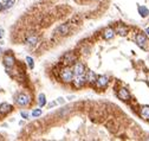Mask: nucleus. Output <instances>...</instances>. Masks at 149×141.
I'll return each mask as SVG.
<instances>
[{
    "mask_svg": "<svg viewBox=\"0 0 149 141\" xmlns=\"http://www.w3.org/2000/svg\"><path fill=\"white\" fill-rule=\"evenodd\" d=\"M59 77L62 80V82L64 83H71L73 80V70L69 67L63 68L59 71Z\"/></svg>",
    "mask_w": 149,
    "mask_h": 141,
    "instance_id": "nucleus-1",
    "label": "nucleus"
},
{
    "mask_svg": "<svg viewBox=\"0 0 149 141\" xmlns=\"http://www.w3.org/2000/svg\"><path fill=\"white\" fill-rule=\"evenodd\" d=\"M16 103L19 107H26L31 103V96L27 93H20L16 96Z\"/></svg>",
    "mask_w": 149,
    "mask_h": 141,
    "instance_id": "nucleus-2",
    "label": "nucleus"
},
{
    "mask_svg": "<svg viewBox=\"0 0 149 141\" xmlns=\"http://www.w3.org/2000/svg\"><path fill=\"white\" fill-rule=\"evenodd\" d=\"M72 83L76 88H82L84 87V84L86 83V76L85 75H74L73 76V80H72Z\"/></svg>",
    "mask_w": 149,
    "mask_h": 141,
    "instance_id": "nucleus-3",
    "label": "nucleus"
},
{
    "mask_svg": "<svg viewBox=\"0 0 149 141\" xmlns=\"http://www.w3.org/2000/svg\"><path fill=\"white\" fill-rule=\"evenodd\" d=\"M3 62H4V64H5V67L10 69V68H12V67L14 65V63H16V58H14V56H13V55L7 54V55H5V56H4Z\"/></svg>",
    "mask_w": 149,
    "mask_h": 141,
    "instance_id": "nucleus-4",
    "label": "nucleus"
},
{
    "mask_svg": "<svg viewBox=\"0 0 149 141\" xmlns=\"http://www.w3.org/2000/svg\"><path fill=\"white\" fill-rule=\"evenodd\" d=\"M73 70V76L74 75H85V65L82 62H77L72 68Z\"/></svg>",
    "mask_w": 149,
    "mask_h": 141,
    "instance_id": "nucleus-5",
    "label": "nucleus"
},
{
    "mask_svg": "<svg viewBox=\"0 0 149 141\" xmlns=\"http://www.w3.org/2000/svg\"><path fill=\"white\" fill-rule=\"evenodd\" d=\"M117 97L122 101H129L131 98V95L129 93V90H127L126 88H121L120 90L117 91Z\"/></svg>",
    "mask_w": 149,
    "mask_h": 141,
    "instance_id": "nucleus-6",
    "label": "nucleus"
},
{
    "mask_svg": "<svg viewBox=\"0 0 149 141\" xmlns=\"http://www.w3.org/2000/svg\"><path fill=\"white\" fill-rule=\"evenodd\" d=\"M55 32L57 34H59V36H65V34H68L70 32V25L69 24H60L59 26L56 29Z\"/></svg>",
    "mask_w": 149,
    "mask_h": 141,
    "instance_id": "nucleus-7",
    "label": "nucleus"
},
{
    "mask_svg": "<svg viewBox=\"0 0 149 141\" xmlns=\"http://www.w3.org/2000/svg\"><path fill=\"white\" fill-rule=\"evenodd\" d=\"M135 41H136V44H137L141 49H143V50L146 49V44H147V38H146V36H143V34L139 33L137 36H136Z\"/></svg>",
    "mask_w": 149,
    "mask_h": 141,
    "instance_id": "nucleus-8",
    "label": "nucleus"
},
{
    "mask_svg": "<svg viewBox=\"0 0 149 141\" xmlns=\"http://www.w3.org/2000/svg\"><path fill=\"white\" fill-rule=\"evenodd\" d=\"M109 83V78L107 76H98L97 80H96V85L98 88H105Z\"/></svg>",
    "mask_w": 149,
    "mask_h": 141,
    "instance_id": "nucleus-9",
    "label": "nucleus"
},
{
    "mask_svg": "<svg viewBox=\"0 0 149 141\" xmlns=\"http://www.w3.org/2000/svg\"><path fill=\"white\" fill-rule=\"evenodd\" d=\"M74 61H76V56H74L73 52H68L63 57V64H66V65H70V64L74 63Z\"/></svg>",
    "mask_w": 149,
    "mask_h": 141,
    "instance_id": "nucleus-10",
    "label": "nucleus"
},
{
    "mask_svg": "<svg viewBox=\"0 0 149 141\" xmlns=\"http://www.w3.org/2000/svg\"><path fill=\"white\" fill-rule=\"evenodd\" d=\"M114 36H115V30H113V29H107L104 32H103V38L105 41H110V39H113L114 38Z\"/></svg>",
    "mask_w": 149,
    "mask_h": 141,
    "instance_id": "nucleus-11",
    "label": "nucleus"
},
{
    "mask_svg": "<svg viewBox=\"0 0 149 141\" xmlns=\"http://www.w3.org/2000/svg\"><path fill=\"white\" fill-rule=\"evenodd\" d=\"M12 110V106L11 105H8L7 102H4V103H1L0 105V114H7V113H10Z\"/></svg>",
    "mask_w": 149,
    "mask_h": 141,
    "instance_id": "nucleus-12",
    "label": "nucleus"
},
{
    "mask_svg": "<svg viewBox=\"0 0 149 141\" xmlns=\"http://www.w3.org/2000/svg\"><path fill=\"white\" fill-rule=\"evenodd\" d=\"M25 43H26L27 45H30V46H33V45H36L37 43H38V37L31 34L25 39Z\"/></svg>",
    "mask_w": 149,
    "mask_h": 141,
    "instance_id": "nucleus-13",
    "label": "nucleus"
},
{
    "mask_svg": "<svg viewBox=\"0 0 149 141\" xmlns=\"http://www.w3.org/2000/svg\"><path fill=\"white\" fill-rule=\"evenodd\" d=\"M137 11H139V13L142 18H146L149 16V10L146 7V6H142V5H139L137 6Z\"/></svg>",
    "mask_w": 149,
    "mask_h": 141,
    "instance_id": "nucleus-14",
    "label": "nucleus"
},
{
    "mask_svg": "<svg viewBox=\"0 0 149 141\" xmlns=\"http://www.w3.org/2000/svg\"><path fill=\"white\" fill-rule=\"evenodd\" d=\"M96 80H97L96 74L94 71H88V74H86V82H89L90 84H94L96 83Z\"/></svg>",
    "mask_w": 149,
    "mask_h": 141,
    "instance_id": "nucleus-15",
    "label": "nucleus"
},
{
    "mask_svg": "<svg viewBox=\"0 0 149 141\" xmlns=\"http://www.w3.org/2000/svg\"><path fill=\"white\" fill-rule=\"evenodd\" d=\"M140 114H141V116H142L143 119L148 120V119H149V106H144V107H142V108H141Z\"/></svg>",
    "mask_w": 149,
    "mask_h": 141,
    "instance_id": "nucleus-16",
    "label": "nucleus"
},
{
    "mask_svg": "<svg viewBox=\"0 0 149 141\" xmlns=\"http://www.w3.org/2000/svg\"><path fill=\"white\" fill-rule=\"evenodd\" d=\"M115 32H117L118 34H121V36H126L127 33H128V29L126 28V26H117L116 28V30H115Z\"/></svg>",
    "mask_w": 149,
    "mask_h": 141,
    "instance_id": "nucleus-17",
    "label": "nucleus"
},
{
    "mask_svg": "<svg viewBox=\"0 0 149 141\" xmlns=\"http://www.w3.org/2000/svg\"><path fill=\"white\" fill-rule=\"evenodd\" d=\"M14 3H16V0H7V1L5 3V4H1V10H8V8H11L12 6L14 5Z\"/></svg>",
    "mask_w": 149,
    "mask_h": 141,
    "instance_id": "nucleus-18",
    "label": "nucleus"
},
{
    "mask_svg": "<svg viewBox=\"0 0 149 141\" xmlns=\"http://www.w3.org/2000/svg\"><path fill=\"white\" fill-rule=\"evenodd\" d=\"M38 105H39V107H44L46 105V96L44 94H39V96H38Z\"/></svg>",
    "mask_w": 149,
    "mask_h": 141,
    "instance_id": "nucleus-19",
    "label": "nucleus"
},
{
    "mask_svg": "<svg viewBox=\"0 0 149 141\" xmlns=\"http://www.w3.org/2000/svg\"><path fill=\"white\" fill-rule=\"evenodd\" d=\"M40 115H42V109L40 108H37V109H34L32 111V116L33 118H38V116H40Z\"/></svg>",
    "mask_w": 149,
    "mask_h": 141,
    "instance_id": "nucleus-20",
    "label": "nucleus"
},
{
    "mask_svg": "<svg viewBox=\"0 0 149 141\" xmlns=\"http://www.w3.org/2000/svg\"><path fill=\"white\" fill-rule=\"evenodd\" d=\"M26 62H27V64H29V67L32 69V68H33V59H32L31 57H26Z\"/></svg>",
    "mask_w": 149,
    "mask_h": 141,
    "instance_id": "nucleus-21",
    "label": "nucleus"
},
{
    "mask_svg": "<svg viewBox=\"0 0 149 141\" xmlns=\"http://www.w3.org/2000/svg\"><path fill=\"white\" fill-rule=\"evenodd\" d=\"M20 115H21V118H23L24 120H27V119H29V116H30L29 113H26V111H21V113H20Z\"/></svg>",
    "mask_w": 149,
    "mask_h": 141,
    "instance_id": "nucleus-22",
    "label": "nucleus"
},
{
    "mask_svg": "<svg viewBox=\"0 0 149 141\" xmlns=\"http://www.w3.org/2000/svg\"><path fill=\"white\" fill-rule=\"evenodd\" d=\"M57 100H58L59 103H64V98H63V97H58Z\"/></svg>",
    "mask_w": 149,
    "mask_h": 141,
    "instance_id": "nucleus-23",
    "label": "nucleus"
},
{
    "mask_svg": "<svg viewBox=\"0 0 149 141\" xmlns=\"http://www.w3.org/2000/svg\"><path fill=\"white\" fill-rule=\"evenodd\" d=\"M146 33L149 36V28H147V29H146Z\"/></svg>",
    "mask_w": 149,
    "mask_h": 141,
    "instance_id": "nucleus-24",
    "label": "nucleus"
},
{
    "mask_svg": "<svg viewBox=\"0 0 149 141\" xmlns=\"http://www.w3.org/2000/svg\"><path fill=\"white\" fill-rule=\"evenodd\" d=\"M1 54H3V50H1V49H0V55H1Z\"/></svg>",
    "mask_w": 149,
    "mask_h": 141,
    "instance_id": "nucleus-25",
    "label": "nucleus"
},
{
    "mask_svg": "<svg viewBox=\"0 0 149 141\" xmlns=\"http://www.w3.org/2000/svg\"><path fill=\"white\" fill-rule=\"evenodd\" d=\"M0 10H1V4H0Z\"/></svg>",
    "mask_w": 149,
    "mask_h": 141,
    "instance_id": "nucleus-26",
    "label": "nucleus"
}]
</instances>
